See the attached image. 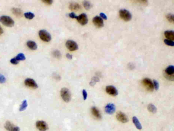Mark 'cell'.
Returning <instances> with one entry per match:
<instances>
[{
  "mask_svg": "<svg viewBox=\"0 0 174 131\" xmlns=\"http://www.w3.org/2000/svg\"><path fill=\"white\" fill-rule=\"evenodd\" d=\"M0 22L7 27H12L14 24L13 20L9 16L2 15L0 16Z\"/></svg>",
  "mask_w": 174,
  "mask_h": 131,
  "instance_id": "cell-1",
  "label": "cell"
},
{
  "mask_svg": "<svg viewBox=\"0 0 174 131\" xmlns=\"http://www.w3.org/2000/svg\"><path fill=\"white\" fill-rule=\"evenodd\" d=\"M60 95L62 99L66 102H69L71 99L70 92L66 88H63L61 90Z\"/></svg>",
  "mask_w": 174,
  "mask_h": 131,
  "instance_id": "cell-2",
  "label": "cell"
},
{
  "mask_svg": "<svg viewBox=\"0 0 174 131\" xmlns=\"http://www.w3.org/2000/svg\"><path fill=\"white\" fill-rule=\"evenodd\" d=\"M120 17L126 22L129 21L132 18V14L126 9H121L119 11Z\"/></svg>",
  "mask_w": 174,
  "mask_h": 131,
  "instance_id": "cell-3",
  "label": "cell"
},
{
  "mask_svg": "<svg viewBox=\"0 0 174 131\" xmlns=\"http://www.w3.org/2000/svg\"><path fill=\"white\" fill-rule=\"evenodd\" d=\"M39 36L42 40L46 42H49L51 40V34L46 30H40L39 31Z\"/></svg>",
  "mask_w": 174,
  "mask_h": 131,
  "instance_id": "cell-4",
  "label": "cell"
},
{
  "mask_svg": "<svg viewBox=\"0 0 174 131\" xmlns=\"http://www.w3.org/2000/svg\"><path fill=\"white\" fill-rule=\"evenodd\" d=\"M65 45L66 48L70 51H74L75 50H78V44L75 41L72 40L67 41Z\"/></svg>",
  "mask_w": 174,
  "mask_h": 131,
  "instance_id": "cell-5",
  "label": "cell"
},
{
  "mask_svg": "<svg viewBox=\"0 0 174 131\" xmlns=\"http://www.w3.org/2000/svg\"><path fill=\"white\" fill-rule=\"evenodd\" d=\"M142 83L144 86L146 87V88L150 91H152L154 88L153 82L151 79L148 78H145L142 80Z\"/></svg>",
  "mask_w": 174,
  "mask_h": 131,
  "instance_id": "cell-6",
  "label": "cell"
},
{
  "mask_svg": "<svg viewBox=\"0 0 174 131\" xmlns=\"http://www.w3.org/2000/svg\"><path fill=\"white\" fill-rule=\"evenodd\" d=\"M36 127L39 131H46L48 129V125L44 121H37L36 123Z\"/></svg>",
  "mask_w": 174,
  "mask_h": 131,
  "instance_id": "cell-7",
  "label": "cell"
},
{
  "mask_svg": "<svg viewBox=\"0 0 174 131\" xmlns=\"http://www.w3.org/2000/svg\"><path fill=\"white\" fill-rule=\"evenodd\" d=\"M4 127L8 131H20L19 127L15 126L10 121H6Z\"/></svg>",
  "mask_w": 174,
  "mask_h": 131,
  "instance_id": "cell-8",
  "label": "cell"
},
{
  "mask_svg": "<svg viewBox=\"0 0 174 131\" xmlns=\"http://www.w3.org/2000/svg\"><path fill=\"white\" fill-rule=\"evenodd\" d=\"M25 85L28 87L32 89H37L38 88V85L35 81L34 79L30 78L26 79V80H25Z\"/></svg>",
  "mask_w": 174,
  "mask_h": 131,
  "instance_id": "cell-9",
  "label": "cell"
},
{
  "mask_svg": "<svg viewBox=\"0 0 174 131\" xmlns=\"http://www.w3.org/2000/svg\"><path fill=\"white\" fill-rule=\"evenodd\" d=\"M94 24L97 28H102L104 26V22L103 19L99 16H96L93 20Z\"/></svg>",
  "mask_w": 174,
  "mask_h": 131,
  "instance_id": "cell-10",
  "label": "cell"
},
{
  "mask_svg": "<svg viewBox=\"0 0 174 131\" xmlns=\"http://www.w3.org/2000/svg\"><path fill=\"white\" fill-rule=\"evenodd\" d=\"M106 92L109 95L113 96H116L118 94L117 90L113 86H107L106 88Z\"/></svg>",
  "mask_w": 174,
  "mask_h": 131,
  "instance_id": "cell-11",
  "label": "cell"
},
{
  "mask_svg": "<svg viewBox=\"0 0 174 131\" xmlns=\"http://www.w3.org/2000/svg\"><path fill=\"white\" fill-rule=\"evenodd\" d=\"M78 22L82 25H85L88 23L87 16L85 13H82L79 16H77L76 18Z\"/></svg>",
  "mask_w": 174,
  "mask_h": 131,
  "instance_id": "cell-12",
  "label": "cell"
},
{
  "mask_svg": "<svg viewBox=\"0 0 174 131\" xmlns=\"http://www.w3.org/2000/svg\"><path fill=\"white\" fill-rule=\"evenodd\" d=\"M117 119L120 123H126L128 121V118L127 115L122 112H119L117 113L116 116Z\"/></svg>",
  "mask_w": 174,
  "mask_h": 131,
  "instance_id": "cell-13",
  "label": "cell"
},
{
  "mask_svg": "<svg viewBox=\"0 0 174 131\" xmlns=\"http://www.w3.org/2000/svg\"><path fill=\"white\" fill-rule=\"evenodd\" d=\"M116 106L113 104H108L105 108V112L108 114H112L116 111Z\"/></svg>",
  "mask_w": 174,
  "mask_h": 131,
  "instance_id": "cell-14",
  "label": "cell"
},
{
  "mask_svg": "<svg viewBox=\"0 0 174 131\" xmlns=\"http://www.w3.org/2000/svg\"><path fill=\"white\" fill-rule=\"evenodd\" d=\"M91 112L93 115L97 119H100L102 118V116L101 113H100L99 110L96 108L95 107H93L91 109Z\"/></svg>",
  "mask_w": 174,
  "mask_h": 131,
  "instance_id": "cell-15",
  "label": "cell"
},
{
  "mask_svg": "<svg viewBox=\"0 0 174 131\" xmlns=\"http://www.w3.org/2000/svg\"><path fill=\"white\" fill-rule=\"evenodd\" d=\"M174 31L172 30H168L165 32V36L167 38V40L172 41L174 40Z\"/></svg>",
  "mask_w": 174,
  "mask_h": 131,
  "instance_id": "cell-16",
  "label": "cell"
},
{
  "mask_svg": "<svg viewBox=\"0 0 174 131\" xmlns=\"http://www.w3.org/2000/svg\"><path fill=\"white\" fill-rule=\"evenodd\" d=\"M69 8L71 10L77 11L81 9V6L77 3L73 2L69 4Z\"/></svg>",
  "mask_w": 174,
  "mask_h": 131,
  "instance_id": "cell-17",
  "label": "cell"
},
{
  "mask_svg": "<svg viewBox=\"0 0 174 131\" xmlns=\"http://www.w3.org/2000/svg\"><path fill=\"white\" fill-rule=\"evenodd\" d=\"M27 46L29 48L33 50H35L37 48V44L35 42L32 41H28L27 42Z\"/></svg>",
  "mask_w": 174,
  "mask_h": 131,
  "instance_id": "cell-18",
  "label": "cell"
},
{
  "mask_svg": "<svg viewBox=\"0 0 174 131\" xmlns=\"http://www.w3.org/2000/svg\"><path fill=\"white\" fill-rule=\"evenodd\" d=\"M174 73V67L173 65L169 66L165 70V74L167 75H173Z\"/></svg>",
  "mask_w": 174,
  "mask_h": 131,
  "instance_id": "cell-19",
  "label": "cell"
},
{
  "mask_svg": "<svg viewBox=\"0 0 174 131\" xmlns=\"http://www.w3.org/2000/svg\"><path fill=\"white\" fill-rule=\"evenodd\" d=\"M132 120H133V122L134 124L135 125L136 128L137 129L141 130L142 129V126H141L139 120L138 119V118L134 116L132 118Z\"/></svg>",
  "mask_w": 174,
  "mask_h": 131,
  "instance_id": "cell-20",
  "label": "cell"
},
{
  "mask_svg": "<svg viewBox=\"0 0 174 131\" xmlns=\"http://www.w3.org/2000/svg\"><path fill=\"white\" fill-rule=\"evenodd\" d=\"M148 110L149 112H151L152 113H155L157 112V108L153 104H149L148 106Z\"/></svg>",
  "mask_w": 174,
  "mask_h": 131,
  "instance_id": "cell-21",
  "label": "cell"
},
{
  "mask_svg": "<svg viewBox=\"0 0 174 131\" xmlns=\"http://www.w3.org/2000/svg\"><path fill=\"white\" fill-rule=\"evenodd\" d=\"M83 5L84 7L85 8L86 10H89L93 6L91 3L89 2V1H84L83 2Z\"/></svg>",
  "mask_w": 174,
  "mask_h": 131,
  "instance_id": "cell-22",
  "label": "cell"
},
{
  "mask_svg": "<svg viewBox=\"0 0 174 131\" xmlns=\"http://www.w3.org/2000/svg\"><path fill=\"white\" fill-rule=\"evenodd\" d=\"M28 107V103L26 100H24L19 108V111H24Z\"/></svg>",
  "mask_w": 174,
  "mask_h": 131,
  "instance_id": "cell-23",
  "label": "cell"
},
{
  "mask_svg": "<svg viewBox=\"0 0 174 131\" xmlns=\"http://www.w3.org/2000/svg\"><path fill=\"white\" fill-rule=\"evenodd\" d=\"M12 13L16 16H20L22 14V10L17 8H13L12 9Z\"/></svg>",
  "mask_w": 174,
  "mask_h": 131,
  "instance_id": "cell-24",
  "label": "cell"
},
{
  "mask_svg": "<svg viewBox=\"0 0 174 131\" xmlns=\"http://www.w3.org/2000/svg\"><path fill=\"white\" fill-rule=\"evenodd\" d=\"M99 81H100L99 78L98 77H97V76H95V77H94L91 79V81H90V82L89 85H90L91 86H95V85H96V83L97 82H99Z\"/></svg>",
  "mask_w": 174,
  "mask_h": 131,
  "instance_id": "cell-25",
  "label": "cell"
},
{
  "mask_svg": "<svg viewBox=\"0 0 174 131\" xmlns=\"http://www.w3.org/2000/svg\"><path fill=\"white\" fill-rule=\"evenodd\" d=\"M15 59L18 61H24V60H26V57H25V55L23 53H18L16 56Z\"/></svg>",
  "mask_w": 174,
  "mask_h": 131,
  "instance_id": "cell-26",
  "label": "cell"
},
{
  "mask_svg": "<svg viewBox=\"0 0 174 131\" xmlns=\"http://www.w3.org/2000/svg\"><path fill=\"white\" fill-rule=\"evenodd\" d=\"M24 15H25L26 18H27V19H29V20H31V19L33 18L34 16H35L34 14H33V13H32L31 12H27L25 13Z\"/></svg>",
  "mask_w": 174,
  "mask_h": 131,
  "instance_id": "cell-27",
  "label": "cell"
},
{
  "mask_svg": "<svg viewBox=\"0 0 174 131\" xmlns=\"http://www.w3.org/2000/svg\"><path fill=\"white\" fill-rule=\"evenodd\" d=\"M167 18L168 19V20L170 22V23H173L174 22V15L171 14V13H169L167 15Z\"/></svg>",
  "mask_w": 174,
  "mask_h": 131,
  "instance_id": "cell-28",
  "label": "cell"
},
{
  "mask_svg": "<svg viewBox=\"0 0 174 131\" xmlns=\"http://www.w3.org/2000/svg\"><path fill=\"white\" fill-rule=\"evenodd\" d=\"M164 42L168 46H172V47L174 46V42L173 41H170V40L166 39V40H164Z\"/></svg>",
  "mask_w": 174,
  "mask_h": 131,
  "instance_id": "cell-29",
  "label": "cell"
},
{
  "mask_svg": "<svg viewBox=\"0 0 174 131\" xmlns=\"http://www.w3.org/2000/svg\"><path fill=\"white\" fill-rule=\"evenodd\" d=\"M53 55L56 58H58V59H59L61 58V54L60 53V52L58 50H55L54 52H53Z\"/></svg>",
  "mask_w": 174,
  "mask_h": 131,
  "instance_id": "cell-30",
  "label": "cell"
},
{
  "mask_svg": "<svg viewBox=\"0 0 174 131\" xmlns=\"http://www.w3.org/2000/svg\"><path fill=\"white\" fill-rule=\"evenodd\" d=\"M153 85H154V88L156 90H158L159 89V82L156 80H154L153 81Z\"/></svg>",
  "mask_w": 174,
  "mask_h": 131,
  "instance_id": "cell-31",
  "label": "cell"
},
{
  "mask_svg": "<svg viewBox=\"0 0 174 131\" xmlns=\"http://www.w3.org/2000/svg\"><path fill=\"white\" fill-rule=\"evenodd\" d=\"M6 81V77L2 74H0V83H3L5 82Z\"/></svg>",
  "mask_w": 174,
  "mask_h": 131,
  "instance_id": "cell-32",
  "label": "cell"
},
{
  "mask_svg": "<svg viewBox=\"0 0 174 131\" xmlns=\"http://www.w3.org/2000/svg\"><path fill=\"white\" fill-rule=\"evenodd\" d=\"M10 63L12 64H13V65H17L19 63V61H18L15 58H12L10 60Z\"/></svg>",
  "mask_w": 174,
  "mask_h": 131,
  "instance_id": "cell-33",
  "label": "cell"
},
{
  "mask_svg": "<svg viewBox=\"0 0 174 131\" xmlns=\"http://www.w3.org/2000/svg\"><path fill=\"white\" fill-rule=\"evenodd\" d=\"M82 94H83V99L86 100L87 98V93L85 90H83L82 91Z\"/></svg>",
  "mask_w": 174,
  "mask_h": 131,
  "instance_id": "cell-34",
  "label": "cell"
},
{
  "mask_svg": "<svg viewBox=\"0 0 174 131\" xmlns=\"http://www.w3.org/2000/svg\"><path fill=\"white\" fill-rule=\"evenodd\" d=\"M68 15L71 18H76V19L77 17V16L76 15V14L74 12H71L70 13H69L68 14Z\"/></svg>",
  "mask_w": 174,
  "mask_h": 131,
  "instance_id": "cell-35",
  "label": "cell"
},
{
  "mask_svg": "<svg viewBox=\"0 0 174 131\" xmlns=\"http://www.w3.org/2000/svg\"><path fill=\"white\" fill-rule=\"evenodd\" d=\"M100 17L103 19H104V20H107V15H106V14H105L104 13H101L100 14Z\"/></svg>",
  "mask_w": 174,
  "mask_h": 131,
  "instance_id": "cell-36",
  "label": "cell"
},
{
  "mask_svg": "<svg viewBox=\"0 0 174 131\" xmlns=\"http://www.w3.org/2000/svg\"><path fill=\"white\" fill-rule=\"evenodd\" d=\"M43 2L45 3V4H47L48 5H51L53 3V1L52 0H44L43 1Z\"/></svg>",
  "mask_w": 174,
  "mask_h": 131,
  "instance_id": "cell-37",
  "label": "cell"
},
{
  "mask_svg": "<svg viewBox=\"0 0 174 131\" xmlns=\"http://www.w3.org/2000/svg\"><path fill=\"white\" fill-rule=\"evenodd\" d=\"M66 57L69 60H71L72 58H73V56L71 54H69V53H67L66 55Z\"/></svg>",
  "mask_w": 174,
  "mask_h": 131,
  "instance_id": "cell-38",
  "label": "cell"
},
{
  "mask_svg": "<svg viewBox=\"0 0 174 131\" xmlns=\"http://www.w3.org/2000/svg\"><path fill=\"white\" fill-rule=\"evenodd\" d=\"M3 32H4V31H3V29H2V28L0 26V35H1V34H2L3 33Z\"/></svg>",
  "mask_w": 174,
  "mask_h": 131,
  "instance_id": "cell-39",
  "label": "cell"
}]
</instances>
